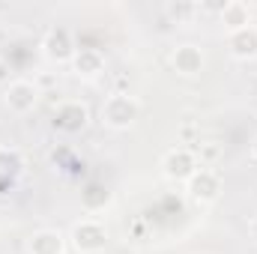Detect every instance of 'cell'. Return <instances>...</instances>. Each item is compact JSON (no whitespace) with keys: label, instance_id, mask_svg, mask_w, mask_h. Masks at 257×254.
Instances as JSON below:
<instances>
[{"label":"cell","instance_id":"obj_1","mask_svg":"<svg viewBox=\"0 0 257 254\" xmlns=\"http://www.w3.org/2000/svg\"><path fill=\"white\" fill-rule=\"evenodd\" d=\"M138 117H141V102H138L132 93H123V90L111 93V96L105 99L102 111H99V120H102V126L114 129V132L132 129L135 123H138Z\"/></svg>","mask_w":257,"mask_h":254},{"label":"cell","instance_id":"obj_2","mask_svg":"<svg viewBox=\"0 0 257 254\" xmlns=\"http://www.w3.org/2000/svg\"><path fill=\"white\" fill-rule=\"evenodd\" d=\"M69 239L78 254H102L108 248V227L99 218H81L72 224Z\"/></svg>","mask_w":257,"mask_h":254},{"label":"cell","instance_id":"obj_3","mask_svg":"<svg viewBox=\"0 0 257 254\" xmlns=\"http://www.w3.org/2000/svg\"><path fill=\"white\" fill-rule=\"evenodd\" d=\"M39 105V87L27 78H18V81H9L6 90H3V108L15 117H27L33 114Z\"/></svg>","mask_w":257,"mask_h":254},{"label":"cell","instance_id":"obj_4","mask_svg":"<svg viewBox=\"0 0 257 254\" xmlns=\"http://www.w3.org/2000/svg\"><path fill=\"white\" fill-rule=\"evenodd\" d=\"M39 48H42V54L51 60V63L63 66V63H72V57H75V36H72V30L63 27V24H54V27H48L45 30V36H42V42H39Z\"/></svg>","mask_w":257,"mask_h":254},{"label":"cell","instance_id":"obj_5","mask_svg":"<svg viewBox=\"0 0 257 254\" xmlns=\"http://www.w3.org/2000/svg\"><path fill=\"white\" fill-rule=\"evenodd\" d=\"M183 186H186V194H189L192 203L209 206V203H215L218 194H221V177H218L212 168H197Z\"/></svg>","mask_w":257,"mask_h":254},{"label":"cell","instance_id":"obj_6","mask_svg":"<svg viewBox=\"0 0 257 254\" xmlns=\"http://www.w3.org/2000/svg\"><path fill=\"white\" fill-rule=\"evenodd\" d=\"M87 123H90V108L81 99H63L54 108V117H51V126L57 132H63V135H78V132L87 129Z\"/></svg>","mask_w":257,"mask_h":254},{"label":"cell","instance_id":"obj_7","mask_svg":"<svg viewBox=\"0 0 257 254\" xmlns=\"http://www.w3.org/2000/svg\"><path fill=\"white\" fill-rule=\"evenodd\" d=\"M194 171H197V156L189 147H174L162 156V174L171 183H186Z\"/></svg>","mask_w":257,"mask_h":254},{"label":"cell","instance_id":"obj_8","mask_svg":"<svg viewBox=\"0 0 257 254\" xmlns=\"http://www.w3.org/2000/svg\"><path fill=\"white\" fill-rule=\"evenodd\" d=\"M171 66H174L177 75H183V78H194V75L203 72V66H206V54H203L200 45H194V42H183V45H177V48L171 51Z\"/></svg>","mask_w":257,"mask_h":254},{"label":"cell","instance_id":"obj_9","mask_svg":"<svg viewBox=\"0 0 257 254\" xmlns=\"http://www.w3.org/2000/svg\"><path fill=\"white\" fill-rule=\"evenodd\" d=\"M227 51L233 60H254L257 57V24H248V27H239L233 33H227Z\"/></svg>","mask_w":257,"mask_h":254},{"label":"cell","instance_id":"obj_10","mask_svg":"<svg viewBox=\"0 0 257 254\" xmlns=\"http://www.w3.org/2000/svg\"><path fill=\"white\" fill-rule=\"evenodd\" d=\"M72 72L84 81H93L105 72V54L99 48H78L72 57Z\"/></svg>","mask_w":257,"mask_h":254},{"label":"cell","instance_id":"obj_11","mask_svg":"<svg viewBox=\"0 0 257 254\" xmlns=\"http://www.w3.org/2000/svg\"><path fill=\"white\" fill-rule=\"evenodd\" d=\"M66 251V239L60 230H36L30 239H27V254H63Z\"/></svg>","mask_w":257,"mask_h":254},{"label":"cell","instance_id":"obj_12","mask_svg":"<svg viewBox=\"0 0 257 254\" xmlns=\"http://www.w3.org/2000/svg\"><path fill=\"white\" fill-rule=\"evenodd\" d=\"M218 18H221V24H224L227 33L254 24V21H251V9H248V3H242V0H230V3H224V6L218 9Z\"/></svg>","mask_w":257,"mask_h":254},{"label":"cell","instance_id":"obj_13","mask_svg":"<svg viewBox=\"0 0 257 254\" xmlns=\"http://www.w3.org/2000/svg\"><path fill=\"white\" fill-rule=\"evenodd\" d=\"M24 174V156L15 147H0V189L12 186Z\"/></svg>","mask_w":257,"mask_h":254},{"label":"cell","instance_id":"obj_14","mask_svg":"<svg viewBox=\"0 0 257 254\" xmlns=\"http://www.w3.org/2000/svg\"><path fill=\"white\" fill-rule=\"evenodd\" d=\"M108 203H111V191L105 189L102 183H90L87 189L81 191V206L87 212H102Z\"/></svg>","mask_w":257,"mask_h":254},{"label":"cell","instance_id":"obj_15","mask_svg":"<svg viewBox=\"0 0 257 254\" xmlns=\"http://www.w3.org/2000/svg\"><path fill=\"white\" fill-rule=\"evenodd\" d=\"M165 12H168V15L180 24V21L192 18L194 12H197V6H194V3H168V6H165Z\"/></svg>","mask_w":257,"mask_h":254},{"label":"cell","instance_id":"obj_16","mask_svg":"<svg viewBox=\"0 0 257 254\" xmlns=\"http://www.w3.org/2000/svg\"><path fill=\"white\" fill-rule=\"evenodd\" d=\"M248 236L257 242V215H251V221H248Z\"/></svg>","mask_w":257,"mask_h":254},{"label":"cell","instance_id":"obj_17","mask_svg":"<svg viewBox=\"0 0 257 254\" xmlns=\"http://www.w3.org/2000/svg\"><path fill=\"white\" fill-rule=\"evenodd\" d=\"M248 153H251V159L257 162V135L251 138V144H248Z\"/></svg>","mask_w":257,"mask_h":254}]
</instances>
